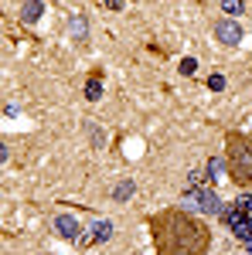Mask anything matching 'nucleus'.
I'll list each match as a JSON object with an SVG mask.
<instances>
[{"mask_svg": "<svg viewBox=\"0 0 252 255\" xmlns=\"http://www.w3.org/2000/svg\"><path fill=\"white\" fill-rule=\"evenodd\" d=\"M208 170H212V180H225V170H229V163H225V160H212V163H208Z\"/></svg>", "mask_w": 252, "mask_h": 255, "instance_id": "6e6552de", "label": "nucleus"}, {"mask_svg": "<svg viewBox=\"0 0 252 255\" xmlns=\"http://www.w3.org/2000/svg\"><path fill=\"white\" fill-rule=\"evenodd\" d=\"M41 10H44V3H41V0H27V3H24V10H20V20L34 24V20L41 17Z\"/></svg>", "mask_w": 252, "mask_h": 255, "instance_id": "423d86ee", "label": "nucleus"}, {"mask_svg": "<svg viewBox=\"0 0 252 255\" xmlns=\"http://www.w3.org/2000/svg\"><path fill=\"white\" fill-rule=\"evenodd\" d=\"M222 7H225V14H242V0H222Z\"/></svg>", "mask_w": 252, "mask_h": 255, "instance_id": "9b49d317", "label": "nucleus"}, {"mask_svg": "<svg viewBox=\"0 0 252 255\" xmlns=\"http://www.w3.org/2000/svg\"><path fill=\"white\" fill-rule=\"evenodd\" d=\"M130 194H133V184H130V180H126V184H119L116 191H113V197H116V201H126Z\"/></svg>", "mask_w": 252, "mask_h": 255, "instance_id": "9d476101", "label": "nucleus"}, {"mask_svg": "<svg viewBox=\"0 0 252 255\" xmlns=\"http://www.w3.org/2000/svg\"><path fill=\"white\" fill-rule=\"evenodd\" d=\"M188 180H191L194 187H198V184H201V170H191V174H188Z\"/></svg>", "mask_w": 252, "mask_h": 255, "instance_id": "dca6fc26", "label": "nucleus"}, {"mask_svg": "<svg viewBox=\"0 0 252 255\" xmlns=\"http://www.w3.org/2000/svg\"><path fill=\"white\" fill-rule=\"evenodd\" d=\"M150 242L157 255H208L212 228L184 208H167L150 221Z\"/></svg>", "mask_w": 252, "mask_h": 255, "instance_id": "f257e3e1", "label": "nucleus"}, {"mask_svg": "<svg viewBox=\"0 0 252 255\" xmlns=\"http://www.w3.org/2000/svg\"><path fill=\"white\" fill-rule=\"evenodd\" d=\"M85 96H89L92 102H96V99L102 96V85H99V82H89V89H85Z\"/></svg>", "mask_w": 252, "mask_h": 255, "instance_id": "f8f14e48", "label": "nucleus"}, {"mask_svg": "<svg viewBox=\"0 0 252 255\" xmlns=\"http://www.w3.org/2000/svg\"><path fill=\"white\" fill-rule=\"evenodd\" d=\"M68 31H72V34H75V38L82 41V38H85V20H82V17H75L72 24H68Z\"/></svg>", "mask_w": 252, "mask_h": 255, "instance_id": "1a4fd4ad", "label": "nucleus"}, {"mask_svg": "<svg viewBox=\"0 0 252 255\" xmlns=\"http://www.w3.org/2000/svg\"><path fill=\"white\" fill-rule=\"evenodd\" d=\"M239 208H242L246 215H252V194H249V197H242V201H239Z\"/></svg>", "mask_w": 252, "mask_h": 255, "instance_id": "4468645a", "label": "nucleus"}, {"mask_svg": "<svg viewBox=\"0 0 252 255\" xmlns=\"http://www.w3.org/2000/svg\"><path fill=\"white\" fill-rule=\"evenodd\" d=\"M55 232H58L61 238H78V218L61 215L58 221H55Z\"/></svg>", "mask_w": 252, "mask_h": 255, "instance_id": "39448f33", "label": "nucleus"}, {"mask_svg": "<svg viewBox=\"0 0 252 255\" xmlns=\"http://www.w3.org/2000/svg\"><path fill=\"white\" fill-rule=\"evenodd\" d=\"M194 208L198 211H205V215H222L225 211V204H222V197L215 194V191H194Z\"/></svg>", "mask_w": 252, "mask_h": 255, "instance_id": "7ed1b4c3", "label": "nucleus"}, {"mask_svg": "<svg viewBox=\"0 0 252 255\" xmlns=\"http://www.w3.org/2000/svg\"><path fill=\"white\" fill-rule=\"evenodd\" d=\"M215 38L222 41V44H239L242 41V27L235 20H218L215 24Z\"/></svg>", "mask_w": 252, "mask_h": 255, "instance_id": "20e7f679", "label": "nucleus"}, {"mask_svg": "<svg viewBox=\"0 0 252 255\" xmlns=\"http://www.w3.org/2000/svg\"><path fill=\"white\" fill-rule=\"evenodd\" d=\"M225 163H229V177L239 187H252V136L232 133L225 139Z\"/></svg>", "mask_w": 252, "mask_h": 255, "instance_id": "f03ea898", "label": "nucleus"}, {"mask_svg": "<svg viewBox=\"0 0 252 255\" xmlns=\"http://www.w3.org/2000/svg\"><path fill=\"white\" fill-rule=\"evenodd\" d=\"M109 235H113V225H109L106 218L92 225V238H96V242H106V238H109Z\"/></svg>", "mask_w": 252, "mask_h": 255, "instance_id": "0eeeda50", "label": "nucleus"}, {"mask_svg": "<svg viewBox=\"0 0 252 255\" xmlns=\"http://www.w3.org/2000/svg\"><path fill=\"white\" fill-rule=\"evenodd\" d=\"M208 85H212L215 92H218V89H225V79H222V75H212V82H208Z\"/></svg>", "mask_w": 252, "mask_h": 255, "instance_id": "2eb2a0df", "label": "nucleus"}, {"mask_svg": "<svg viewBox=\"0 0 252 255\" xmlns=\"http://www.w3.org/2000/svg\"><path fill=\"white\" fill-rule=\"evenodd\" d=\"M194 68H198V61H194V58H184V61H181V72H184V75H194Z\"/></svg>", "mask_w": 252, "mask_h": 255, "instance_id": "ddd939ff", "label": "nucleus"}]
</instances>
